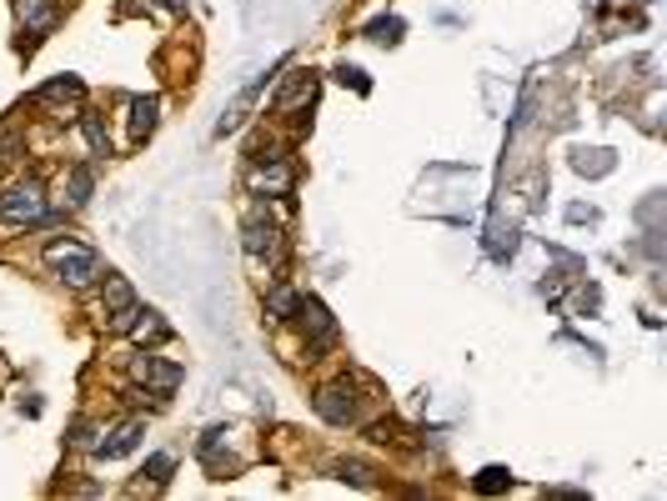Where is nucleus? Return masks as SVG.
<instances>
[{
	"instance_id": "nucleus-1",
	"label": "nucleus",
	"mask_w": 667,
	"mask_h": 501,
	"mask_svg": "<svg viewBox=\"0 0 667 501\" xmlns=\"http://www.w3.org/2000/svg\"><path fill=\"white\" fill-rule=\"evenodd\" d=\"M51 211H46V186L36 176L26 181H11L6 191H0V221L6 226H41Z\"/></svg>"
},
{
	"instance_id": "nucleus-2",
	"label": "nucleus",
	"mask_w": 667,
	"mask_h": 501,
	"mask_svg": "<svg viewBox=\"0 0 667 501\" xmlns=\"http://www.w3.org/2000/svg\"><path fill=\"white\" fill-rule=\"evenodd\" d=\"M46 266H51L61 281H71V286H91V281L101 276V256H96L91 246L71 241V236L46 246Z\"/></svg>"
},
{
	"instance_id": "nucleus-3",
	"label": "nucleus",
	"mask_w": 667,
	"mask_h": 501,
	"mask_svg": "<svg viewBox=\"0 0 667 501\" xmlns=\"http://www.w3.org/2000/svg\"><path fill=\"white\" fill-rule=\"evenodd\" d=\"M311 406H316V416H321L326 426H352V421H357V391H352L347 376L331 381V386H321V391L311 396Z\"/></svg>"
},
{
	"instance_id": "nucleus-4",
	"label": "nucleus",
	"mask_w": 667,
	"mask_h": 501,
	"mask_svg": "<svg viewBox=\"0 0 667 501\" xmlns=\"http://www.w3.org/2000/svg\"><path fill=\"white\" fill-rule=\"evenodd\" d=\"M291 316L301 321V336H306V351H326L331 341H337V321H331V311H326V306H321L316 296H301Z\"/></svg>"
},
{
	"instance_id": "nucleus-5",
	"label": "nucleus",
	"mask_w": 667,
	"mask_h": 501,
	"mask_svg": "<svg viewBox=\"0 0 667 501\" xmlns=\"http://www.w3.org/2000/svg\"><path fill=\"white\" fill-rule=\"evenodd\" d=\"M136 381H146L151 391H161V396H171L176 386H181V366H171V361H161V356H136Z\"/></svg>"
},
{
	"instance_id": "nucleus-6",
	"label": "nucleus",
	"mask_w": 667,
	"mask_h": 501,
	"mask_svg": "<svg viewBox=\"0 0 667 501\" xmlns=\"http://www.w3.org/2000/svg\"><path fill=\"white\" fill-rule=\"evenodd\" d=\"M241 246H246V256H281V226L276 221H246V236H241Z\"/></svg>"
},
{
	"instance_id": "nucleus-7",
	"label": "nucleus",
	"mask_w": 667,
	"mask_h": 501,
	"mask_svg": "<svg viewBox=\"0 0 667 501\" xmlns=\"http://www.w3.org/2000/svg\"><path fill=\"white\" fill-rule=\"evenodd\" d=\"M21 21H26V46H36L56 21H61V6H56V0H21Z\"/></svg>"
},
{
	"instance_id": "nucleus-8",
	"label": "nucleus",
	"mask_w": 667,
	"mask_h": 501,
	"mask_svg": "<svg viewBox=\"0 0 667 501\" xmlns=\"http://www.w3.org/2000/svg\"><path fill=\"white\" fill-rule=\"evenodd\" d=\"M136 441H141V421H121V426H111V431L96 441V456H106V461L131 456V451H136Z\"/></svg>"
},
{
	"instance_id": "nucleus-9",
	"label": "nucleus",
	"mask_w": 667,
	"mask_h": 501,
	"mask_svg": "<svg viewBox=\"0 0 667 501\" xmlns=\"http://www.w3.org/2000/svg\"><path fill=\"white\" fill-rule=\"evenodd\" d=\"M156 121H161V101H156V96H136V101H131V141L141 146V141L156 131Z\"/></svg>"
},
{
	"instance_id": "nucleus-10",
	"label": "nucleus",
	"mask_w": 667,
	"mask_h": 501,
	"mask_svg": "<svg viewBox=\"0 0 667 501\" xmlns=\"http://www.w3.org/2000/svg\"><path fill=\"white\" fill-rule=\"evenodd\" d=\"M251 191H256V196H266V191H271V196H286V191H291V166H286V161H266V171L251 176Z\"/></svg>"
},
{
	"instance_id": "nucleus-11",
	"label": "nucleus",
	"mask_w": 667,
	"mask_h": 501,
	"mask_svg": "<svg viewBox=\"0 0 667 501\" xmlns=\"http://www.w3.org/2000/svg\"><path fill=\"white\" fill-rule=\"evenodd\" d=\"M311 91H316V81H311V71H306V76H291V81H286V91H281V96L271 101V111L281 116V111H291V106H301V101H311Z\"/></svg>"
},
{
	"instance_id": "nucleus-12",
	"label": "nucleus",
	"mask_w": 667,
	"mask_h": 501,
	"mask_svg": "<svg viewBox=\"0 0 667 501\" xmlns=\"http://www.w3.org/2000/svg\"><path fill=\"white\" fill-rule=\"evenodd\" d=\"M296 301H301V296H296L291 286H281V281H276V286L266 291V316H271V321H291Z\"/></svg>"
},
{
	"instance_id": "nucleus-13",
	"label": "nucleus",
	"mask_w": 667,
	"mask_h": 501,
	"mask_svg": "<svg viewBox=\"0 0 667 501\" xmlns=\"http://www.w3.org/2000/svg\"><path fill=\"white\" fill-rule=\"evenodd\" d=\"M91 186H96L91 166H71V176H66V201H71V206H86V201H91Z\"/></svg>"
},
{
	"instance_id": "nucleus-14",
	"label": "nucleus",
	"mask_w": 667,
	"mask_h": 501,
	"mask_svg": "<svg viewBox=\"0 0 667 501\" xmlns=\"http://www.w3.org/2000/svg\"><path fill=\"white\" fill-rule=\"evenodd\" d=\"M131 331H136V341H166V336H171V326H166L156 311H136Z\"/></svg>"
},
{
	"instance_id": "nucleus-15",
	"label": "nucleus",
	"mask_w": 667,
	"mask_h": 501,
	"mask_svg": "<svg viewBox=\"0 0 667 501\" xmlns=\"http://www.w3.org/2000/svg\"><path fill=\"white\" fill-rule=\"evenodd\" d=\"M472 486H477L482 496H497V491H512V471H507V466H482Z\"/></svg>"
},
{
	"instance_id": "nucleus-16",
	"label": "nucleus",
	"mask_w": 667,
	"mask_h": 501,
	"mask_svg": "<svg viewBox=\"0 0 667 501\" xmlns=\"http://www.w3.org/2000/svg\"><path fill=\"white\" fill-rule=\"evenodd\" d=\"M402 31H407V26H402L397 16H377V21L367 26V41H377V46H397Z\"/></svg>"
},
{
	"instance_id": "nucleus-17",
	"label": "nucleus",
	"mask_w": 667,
	"mask_h": 501,
	"mask_svg": "<svg viewBox=\"0 0 667 501\" xmlns=\"http://www.w3.org/2000/svg\"><path fill=\"white\" fill-rule=\"evenodd\" d=\"M572 166H577L582 176H607V171H612V151H577Z\"/></svg>"
},
{
	"instance_id": "nucleus-18",
	"label": "nucleus",
	"mask_w": 667,
	"mask_h": 501,
	"mask_svg": "<svg viewBox=\"0 0 667 501\" xmlns=\"http://www.w3.org/2000/svg\"><path fill=\"white\" fill-rule=\"evenodd\" d=\"M171 471H176V456H171V451H156V456L146 461V471H141V476H151V486H166V481H171Z\"/></svg>"
},
{
	"instance_id": "nucleus-19",
	"label": "nucleus",
	"mask_w": 667,
	"mask_h": 501,
	"mask_svg": "<svg viewBox=\"0 0 667 501\" xmlns=\"http://www.w3.org/2000/svg\"><path fill=\"white\" fill-rule=\"evenodd\" d=\"M337 476L352 481V486H377V471L367 461H337Z\"/></svg>"
},
{
	"instance_id": "nucleus-20",
	"label": "nucleus",
	"mask_w": 667,
	"mask_h": 501,
	"mask_svg": "<svg viewBox=\"0 0 667 501\" xmlns=\"http://www.w3.org/2000/svg\"><path fill=\"white\" fill-rule=\"evenodd\" d=\"M81 126H86V136H91V151H96V156H111V136H106V126H101L96 116H81Z\"/></svg>"
},
{
	"instance_id": "nucleus-21",
	"label": "nucleus",
	"mask_w": 667,
	"mask_h": 501,
	"mask_svg": "<svg viewBox=\"0 0 667 501\" xmlns=\"http://www.w3.org/2000/svg\"><path fill=\"white\" fill-rule=\"evenodd\" d=\"M56 96H71V101H81V81H76V76H61V81H51V86L41 91V101H56Z\"/></svg>"
},
{
	"instance_id": "nucleus-22",
	"label": "nucleus",
	"mask_w": 667,
	"mask_h": 501,
	"mask_svg": "<svg viewBox=\"0 0 667 501\" xmlns=\"http://www.w3.org/2000/svg\"><path fill=\"white\" fill-rule=\"evenodd\" d=\"M337 81H342V86H352V91H362V96L372 91V81H367L357 66H342V71H337Z\"/></svg>"
},
{
	"instance_id": "nucleus-23",
	"label": "nucleus",
	"mask_w": 667,
	"mask_h": 501,
	"mask_svg": "<svg viewBox=\"0 0 667 501\" xmlns=\"http://www.w3.org/2000/svg\"><path fill=\"white\" fill-rule=\"evenodd\" d=\"M91 436H96V431H91L86 421H76V431H71V446H96Z\"/></svg>"
},
{
	"instance_id": "nucleus-24",
	"label": "nucleus",
	"mask_w": 667,
	"mask_h": 501,
	"mask_svg": "<svg viewBox=\"0 0 667 501\" xmlns=\"http://www.w3.org/2000/svg\"><path fill=\"white\" fill-rule=\"evenodd\" d=\"M567 221L582 226V221H597V211H592V206H567Z\"/></svg>"
},
{
	"instance_id": "nucleus-25",
	"label": "nucleus",
	"mask_w": 667,
	"mask_h": 501,
	"mask_svg": "<svg viewBox=\"0 0 667 501\" xmlns=\"http://www.w3.org/2000/svg\"><path fill=\"white\" fill-rule=\"evenodd\" d=\"M156 6H166L171 16H181V11H186V0H156Z\"/></svg>"
}]
</instances>
